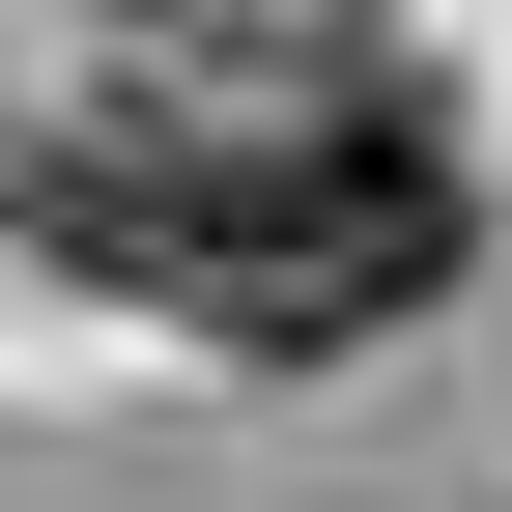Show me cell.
Wrapping results in <instances>:
<instances>
[{
  "label": "cell",
  "mask_w": 512,
  "mask_h": 512,
  "mask_svg": "<svg viewBox=\"0 0 512 512\" xmlns=\"http://www.w3.org/2000/svg\"><path fill=\"white\" fill-rule=\"evenodd\" d=\"M456 256H484L456 114H427V86H313V114H256V143H200V200H171V313L256 342V370H313V342H399Z\"/></svg>",
  "instance_id": "6da1fadb"
},
{
  "label": "cell",
  "mask_w": 512,
  "mask_h": 512,
  "mask_svg": "<svg viewBox=\"0 0 512 512\" xmlns=\"http://www.w3.org/2000/svg\"><path fill=\"white\" fill-rule=\"evenodd\" d=\"M171 200H200V114H57L29 143V256L57 285H143L171 313Z\"/></svg>",
  "instance_id": "7a4b0ae2"
}]
</instances>
